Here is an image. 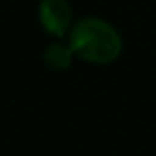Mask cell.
I'll return each instance as SVG.
<instances>
[{
    "label": "cell",
    "instance_id": "6da1fadb",
    "mask_svg": "<svg viewBox=\"0 0 156 156\" xmlns=\"http://www.w3.org/2000/svg\"><path fill=\"white\" fill-rule=\"evenodd\" d=\"M69 45L75 56L94 64H109L122 51V39L118 30L96 17L77 22L69 32Z\"/></svg>",
    "mask_w": 156,
    "mask_h": 156
},
{
    "label": "cell",
    "instance_id": "7a4b0ae2",
    "mask_svg": "<svg viewBox=\"0 0 156 156\" xmlns=\"http://www.w3.org/2000/svg\"><path fill=\"white\" fill-rule=\"evenodd\" d=\"M39 20L49 34L64 37L71 26V7L66 0H41Z\"/></svg>",
    "mask_w": 156,
    "mask_h": 156
},
{
    "label": "cell",
    "instance_id": "3957f363",
    "mask_svg": "<svg viewBox=\"0 0 156 156\" xmlns=\"http://www.w3.org/2000/svg\"><path fill=\"white\" fill-rule=\"evenodd\" d=\"M71 58H73L71 45L64 47V45H60V43H54V45H49V47L45 49V62H47L49 66L58 69V71L69 69V66H71Z\"/></svg>",
    "mask_w": 156,
    "mask_h": 156
}]
</instances>
